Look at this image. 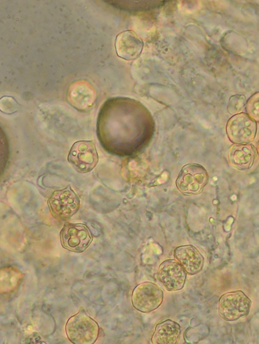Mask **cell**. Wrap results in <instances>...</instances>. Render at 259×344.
Here are the masks:
<instances>
[{
  "mask_svg": "<svg viewBox=\"0 0 259 344\" xmlns=\"http://www.w3.org/2000/svg\"><path fill=\"white\" fill-rule=\"evenodd\" d=\"M68 339L74 344H93L97 339L100 328L97 322L83 310L70 317L65 325Z\"/></svg>",
  "mask_w": 259,
  "mask_h": 344,
  "instance_id": "obj_1",
  "label": "cell"
},
{
  "mask_svg": "<svg viewBox=\"0 0 259 344\" xmlns=\"http://www.w3.org/2000/svg\"><path fill=\"white\" fill-rule=\"evenodd\" d=\"M52 216L58 221H67L79 210L80 199L70 185L54 191L47 201Z\"/></svg>",
  "mask_w": 259,
  "mask_h": 344,
  "instance_id": "obj_2",
  "label": "cell"
},
{
  "mask_svg": "<svg viewBox=\"0 0 259 344\" xmlns=\"http://www.w3.org/2000/svg\"><path fill=\"white\" fill-rule=\"evenodd\" d=\"M67 160L78 173H88L97 165L99 156L93 140L75 142L69 152Z\"/></svg>",
  "mask_w": 259,
  "mask_h": 344,
  "instance_id": "obj_3",
  "label": "cell"
},
{
  "mask_svg": "<svg viewBox=\"0 0 259 344\" xmlns=\"http://www.w3.org/2000/svg\"><path fill=\"white\" fill-rule=\"evenodd\" d=\"M251 306V300L248 296L241 290H236L228 292L221 296L218 311L223 319L233 321L247 316Z\"/></svg>",
  "mask_w": 259,
  "mask_h": 344,
  "instance_id": "obj_4",
  "label": "cell"
},
{
  "mask_svg": "<svg viewBox=\"0 0 259 344\" xmlns=\"http://www.w3.org/2000/svg\"><path fill=\"white\" fill-rule=\"evenodd\" d=\"M208 180L207 171L202 165L190 163L182 168L176 184L181 193L191 195L200 193L207 184Z\"/></svg>",
  "mask_w": 259,
  "mask_h": 344,
  "instance_id": "obj_5",
  "label": "cell"
},
{
  "mask_svg": "<svg viewBox=\"0 0 259 344\" xmlns=\"http://www.w3.org/2000/svg\"><path fill=\"white\" fill-rule=\"evenodd\" d=\"M62 247L72 252L80 253L85 250L93 237L89 227L82 223H65L60 232Z\"/></svg>",
  "mask_w": 259,
  "mask_h": 344,
  "instance_id": "obj_6",
  "label": "cell"
},
{
  "mask_svg": "<svg viewBox=\"0 0 259 344\" xmlns=\"http://www.w3.org/2000/svg\"><path fill=\"white\" fill-rule=\"evenodd\" d=\"M226 131L229 140L235 144H246L252 142L257 132L256 122L247 113L233 115L226 124Z\"/></svg>",
  "mask_w": 259,
  "mask_h": 344,
  "instance_id": "obj_7",
  "label": "cell"
},
{
  "mask_svg": "<svg viewBox=\"0 0 259 344\" xmlns=\"http://www.w3.org/2000/svg\"><path fill=\"white\" fill-rule=\"evenodd\" d=\"M163 293L156 284L144 282L137 285L132 294L133 306L138 311L150 313L157 309L162 304Z\"/></svg>",
  "mask_w": 259,
  "mask_h": 344,
  "instance_id": "obj_8",
  "label": "cell"
},
{
  "mask_svg": "<svg viewBox=\"0 0 259 344\" xmlns=\"http://www.w3.org/2000/svg\"><path fill=\"white\" fill-rule=\"evenodd\" d=\"M157 277L167 291H175L183 288L187 273L177 261L167 260L160 265Z\"/></svg>",
  "mask_w": 259,
  "mask_h": 344,
  "instance_id": "obj_9",
  "label": "cell"
},
{
  "mask_svg": "<svg viewBox=\"0 0 259 344\" xmlns=\"http://www.w3.org/2000/svg\"><path fill=\"white\" fill-rule=\"evenodd\" d=\"M144 47L142 39L133 30L119 33L116 36L115 48L117 56L127 61L139 57Z\"/></svg>",
  "mask_w": 259,
  "mask_h": 344,
  "instance_id": "obj_10",
  "label": "cell"
},
{
  "mask_svg": "<svg viewBox=\"0 0 259 344\" xmlns=\"http://www.w3.org/2000/svg\"><path fill=\"white\" fill-rule=\"evenodd\" d=\"M174 254L176 260L189 275L197 274L203 268L204 258L199 251L192 245L177 247Z\"/></svg>",
  "mask_w": 259,
  "mask_h": 344,
  "instance_id": "obj_11",
  "label": "cell"
},
{
  "mask_svg": "<svg viewBox=\"0 0 259 344\" xmlns=\"http://www.w3.org/2000/svg\"><path fill=\"white\" fill-rule=\"evenodd\" d=\"M256 150L253 145L234 144L228 152V159L233 167L240 170L250 168L254 162Z\"/></svg>",
  "mask_w": 259,
  "mask_h": 344,
  "instance_id": "obj_12",
  "label": "cell"
},
{
  "mask_svg": "<svg viewBox=\"0 0 259 344\" xmlns=\"http://www.w3.org/2000/svg\"><path fill=\"white\" fill-rule=\"evenodd\" d=\"M181 327L175 321L166 320L157 324L151 337L154 344H175L180 338Z\"/></svg>",
  "mask_w": 259,
  "mask_h": 344,
  "instance_id": "obj_13",
  "label": "cell"
},
{
  "mask_svg": "<svg viewBox=\"0 0 259 344\" xmlns=\"http://www.w3.org/2000/svg\"><path fill=\"white\" fill-rule=\"evenodd\" d=\"M21 273L11 267H4L1 271V292L9 293L13 291L21 282Z\"/></svg>",
  "mask_w": 259,
  "mask_h": 344,
  "instance_id": "obj_14",
  "label": "cell"
},
{
  "mask_svg": "<svg viewBox=\"0 0 259 344\" xmlns=\"http://www.w3.org/2000/svg\"><path fill=\"white\" fill-rule=\"evenodd\" d=\"M246 98L243 95L232 96L227 105L228 112L233 115L242 112L246 107Z\"/></svg>",
  "mask_w": 259,
  "mask_h": 344,
  "instance_id": "obj_15",
  "label": "cell"
},
{
  "mask_svg": "<svg viewBox=\"0 0 259 344\" xmlns=\"http://www.w3.org/2000/svg\"><path fill=\"white\" fill-rule=\"evenodd\" d=\"M245 109L253 120L259 122V92L254 93L247 100Z\"/></svg>",
  "mask_w": 259,
  "mask_h": 344,
  "instance_id": "obj_16",
  "label": "cell"
},
{
  "mask_svg": "<svg viewBox=\"0 0 259 344\" xmlns=\"http://www.w3.org/2000/svg\"><path fill=\"white\" fill-rule=\"evenodd\" d=\"M4 112L7 113H13L18 109V103L15 99L10 97H4L1 100V106H3Z\"/></svg>",
  "mask_w": 259,
  "mask_h": 344,
  "instance_id": "obj_17",
  "label": "cell"
},
{
  "mask_svg": "<svg viewBox=\"0 0 259 344\" xmlns=\"http://www.w3.org/2000/svg\"><path fill=\"white\" fill-rule=\"evenodd\" d=\"M256 151L259 155V141H258L256 145Z\"/></svg>",
  "mask_w": 259,
  "mask_h": 344,
  "instance_id": "obj_18",
  "label": "cell"
}]
</instances>
